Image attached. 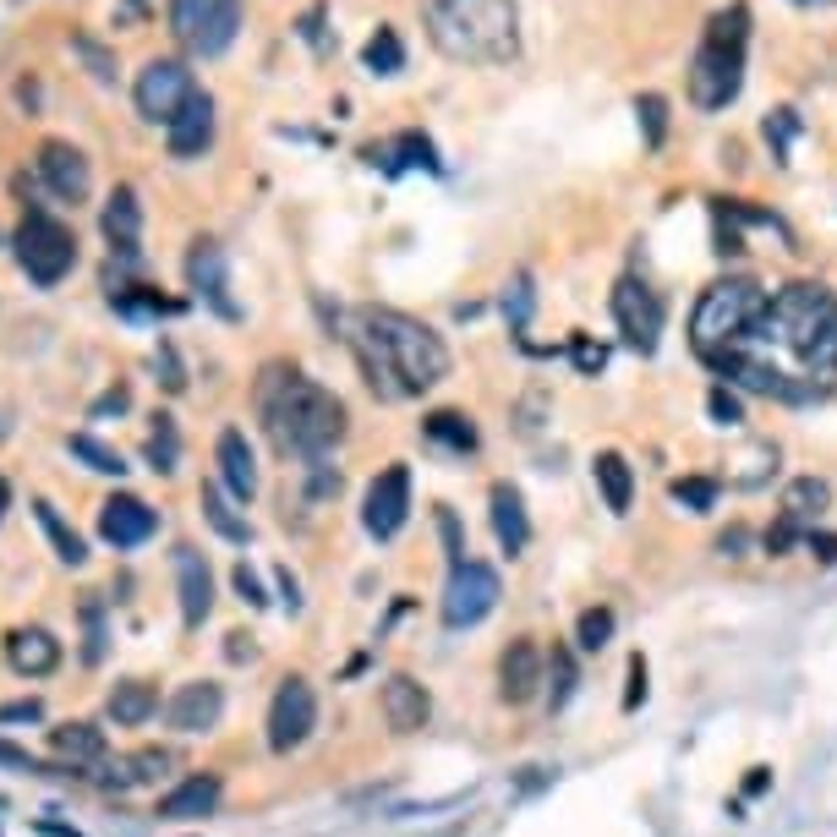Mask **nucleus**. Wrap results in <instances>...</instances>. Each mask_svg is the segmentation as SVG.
I'll list each match as a JSON object with an SVG mask.
<instances>
[{
	"instance_id": "46",
	"label": "nucleus",
	"mask_w": 837,
	"mask_h": 837,
	"mask_svg": "<svg viewBox=\"0 0 837 837\" xmlns=\"http://www.w3.org/2000/svg\"><path fill=\"white\" fill-rule=\"evenodd\" d=\"M799 536H810V531H805V525H794V520L782 515V520H777V525H772V531L761 536V542H767V553H772V559H777V553H788V548H794Z\"/></svg>"
},
{
	"instance_id": "50",
	"label": "nucleus",
	"mask_w": 837,
	"mask_h": 837,
	"mask_svg": "<svg viewBox=\"0 0 837 837\" xmlns=\"http://www.w3.org/2000/svg\"><path fill=\"white\" fill-rule=\"evenodd\" d=\"M745 548H750V531H745V525H728V531L717 536V553H722V559H745Z\"/></svg>"
},
{
	"instance_id": "51",
	"label": "nucleus",
	"mask_w": 837,
	"mask_h": 837,
	"mask_svg": "<svg viewBox=\"0 0 837 837\" xmlns=\"http://www.w3.org/2000/svg\"><path fill=\"white\" fill-rule=\"evenodd\" d=\"M0 767H11V772H28V777L45 772V767H39L28 750H17V745H0Z\"/></svg>"
},
{
	"instance_id": "48",
	"label": "nucleus",
	"mask_w": 837,
	"mask_h": 837,
	"mask_svg": "<svg viewBox=\"0 0 837 837\" xmlns=\"http://www.w3.org/2000/svg\"><path fill=\"white\" fill-rule=\"evenodd\" d=\"M439 531H444V548H450V570L454 564H465V542H460V520H454V510H439Z\"/></svg>"
},
{
	"instance_id": "47",
	"label": "nucleus",
	"mask_w": 837,
	"mask_h": 837,
	"mask_svg": "<svg viewBox=\"0 0 837 837\" xmlns=\"http://www.w3.org/2000/svg\"><path fill=\"white\" fill-rule=\"evenodd\" d=\"M154 367H159V384L170 388V394H181V388H187V373H181V362H176V351H170V345H159Z\"/></svg>"
},
{
	"instance_id": "10",
	"label": "nucleus",
	"mask_w": 837,
	"mask_h": 837,
	"mask_svg": "<svg viewBox=\"0 0 837 837\" xmlns=\"http://www.w3.org/2000/svg\"><path fill=\"white\" fill-rule=\"evenodd\" d=\"M313 728H318V696H313V685L296 679V673L279 679V690L268 701V750L291 756V750H302L313 739Z\"/></svg>"
},
{
	"instance_id": "26",
	"label": "nucleus",
	"mask_w": 837,
	"mask_h": 837,
	"mask_svg": "<svg viewBox=\"0 0 837 837\" xmlns=\"http://www.w3.org/2000/svg\"><path fill=\"white\" fill-rule=\"evenodd\" d=\"M591 476H597V488H602V504H608L613 515H630V504H636V471H630V460L619 450H602L591 460Z\"/></svg>"
},
{
	"instance_id": "31",
	"label": "nucleus",
	"mask_w": 837,
	"mask_h": 837,
	"mask_svg": "<svg viewBox=\"0 0 837 837\" xmlns=\"http://www.w3.org/2000/svg\"><path fill=\"white\" fill-rule=\"evenodd\" d=\"M548 707L553 711H564L570 701H575V690H580V668H575V651L570 646H553L548 651Z\"/></svg>"
},
{
	"instance_id": "7",
	"label": "nucleus",
	"mask_w": 837,
	"mask_h": 837,
	"mask_svg": "<svg viewBox=\"0 0 837 837\" xmlns=\"http://www.w3.org/2000/svg\"><path fill=\"white\" fill-rule=\"evenodd\" d=\"M17 263L28 268L33 285H61L66 274L77 268V236L66 230L56 214L28 208L17 225Z\"/></svg>"
},
{
	"instance_id": "1",
	"label": "nucleus",
	"mask_w": 837,
	"mask_h": 837,
	"mask_svg": "<svg viewBox=\"0 0 837 837\" xmlns=\"http://www.w3.org/2000/svg\"><path fill=\"white\" fill-rule=\"evenodd\" d=\"M711 373L788 405L821 400L837 384V296L810 279L782 285L777 296H767L745 339L711 362Z\"/></svg>"
},
{
	"instance_id": "18",
	"label": "nucleus",
	"mask_w": 837,
	"mask_h": 837,
	"mask_svg": "<svg viewBox=\"0 0 837 837\" xmlns=\"http://www.w3.org/2000/svg\"><path fill=\"white\" fill-rule=\"evenodd\" d=\"M154 531H159V515H154L142 499H131V493L105 499V510H99V536H105L110 548H142Z\"/></svg>"
},
{
	"instance_id": "19",
	"label": "nucleus",
	"mask_w": 837,
	"mask_h": 837,
	"mask_svg": "<svg viewBox=\"0 0 837 837\" xmlns=\"http://www.w3.org/2000/svg\"><path fill=\"white\" fill-rule=\"evenodd\" d=\"M165 717H170L176 733H208V728L225 717V690H219L214 679H193V685H181V690L170 696Z\"/></svg>"
},
{
	"instance_id": "14",
	"label": "nucleus",
	"mask_w": 837,
	"mask_h": 837,
	"mask_svg": "<svg viewBox=\"0 0 837 837\" xmlns=\"http://www.w3.org/2000/svg\"><path fill=\"white\" fill-rule=\"evenodd\" d=\"M542 685H548V657L536 651V641L520 636V641L504 646V657H499V701L525 707V701L542 696Z\"/></svg>"
},
{
	"instance_id": "36",
	"label": "nucleus",
	"mask_w": 837,
	"mask_h": 837,
	"mask_svg": "<svg viewBox=\"0 0 837 837\" xmlns=\"http://www.w3.org/2000/svg\"><path fill=\"white\" fill-rule=\"evenodd\" d=\"M362 66H367L373 77H394V71L405 66V45H400V33H394V28H378V33L367 39V50H362Z\"/></svg>"
},
{
	"instance_id": "20",
	"label": "nucleus",
	"mask_w": 837,
	"mask_h": 837,
	"mask_svg": "<svg viewBox=\"0 0 837 837\" xmlns=\"http://www.w3.org/2000/svg\"><path fill=\"white\" fill-rule=\"evenodd\" d=\"M378 707H384V722L394 733H416V728H427V717H433V696H427V685H416L411 673H394V679H384V690H378Z\"/></svg>"
},
{
	"instance_id": "13",
	"label": "nucleus",
	"mask_w": 837,
	"mask_h": 837,
	"mask_svg": "<svg viewBox=\"0 0 837 837\" xmlns=\"http://www.w3.org/2000/svg\"><path fill=\"white\" fill-rule=\"evenodd\" d=\"M411 520V471L405 465H388L373 476V488H367V504H362V525H367V536H400V525Z\"/></svg>"
},
{
	"instance_id": "6",
	"label": "nucleus",
	"mask_w": 837,
	"mask_h": 837,
	"mask_svg": "<svg viewBox=\"0 0 837 837\" xmlns=\"http://www.w3.org/2000/svg\"><path fill=\"white\" fill-rule=\"evenodd\" d=\"M761 307H767V291L756 279H717V285H707V296L696 302V318H690L696 356L707 367L717 356H728L745 339V328L761 318Z\"/></svg>"
},
{
	"instance_id": "42",
	"label": "nucleus",
	"mask_w": 837,
	"mask_h": 837,
	"mask_svg": "<svg viewBox=\"0 0 837 837\" xmlns=\"http://www.w3.org/2000/svg\"><path fill=\"white\" fill-rule=\"evenodd\" d=\"M388 154H405V159H400V170H411V165H422V170H439L433 137H422V131H400V137L388 142Z\"/></svg>"
},
{
	"instance_id": "44",
	"label": "nucleus",
	"mask_w": 837,
	"mask_h": 837,
	"mask_svg": "<svg viewBox=\"0 0 837 837\" xmlns=\"http://www.w3.org/2000/svg\"><path fill=\"white\" fill-rule=\"evenodd\" d=\"M707 411H711V422H717V427H739V422H745V400H739L728 384H711Z\"/></svg>"
},
{
	"instance_id": "30",
	"label": "nucleus",
	"mask_w": 837,
	"mask_h": 837,
	"mask_svg": "<svg viewBox=\"0 0 837 837\" xmlns=\"http://www.w3.org/2000/svg\"><path fill=\"white\" fill-rule=\"evenodd\" d=\"M821 510H833V488H827L821 476H794V482L782 488V515L794 520V525L821 520Z\"/></svg>"
},
{
	"instance_id": "55",
	"label": "nucleus",
	"mask_w": 837,
	"mask_h": 837,
	"mask_svg": "<svg viewBox=\"0 0 837 837\" xmlns=\"http://www.w3.org/2000/svg\"><path fill=\"white\" fill-rule=\"evenodd\" d=\"M794 131H799V121H794V110H777L772 121H767V137H772V142H777V154H782V142H788Z\"/></svg>"
},
{
	"instance_id": "35",
	"label": "nucleus",
	"mask_w": 837,
	"mask_h": 837,
	"mask_svg": "<svg viewBox=\"0 0 837 837\" xmlns=\"http://www.w3.org/2000/svg\"><path fill=\"white\" fill-rule=\"evenodd\" d=\"M66 450H71V460H82V465H88V471H99V476H121V471H127V460L110 450V444H99L93 433H71V439H66Z\"/></svg>"
},
{
	"instance_id": "29",
	"label": "nucleus",
	"mask_w": 837,
	"mask_h": 837,
	"mask_svg": "<svg viewBox=\"0 0 837 837\" xmlns=\"http://www.w3.org/2000/svg\"><path fill=\"white\" fill-rule=\"evenodd\" d=\"M105 711H110V722H121V728H142V722L159 711V690H154L148 679H121V685L110 690Z\"/></svg>"
},
{
	"instance_id": "53",
	"label": "nucleus",
	"mask_w": 837,
	"mask_h": 837,
	"mask_svg": "<svg viewBox=\"0 0 837 837\" xmlns=\"http://www.w3.org/2000/svg\"><path fill=\"white\" fill-rule=\"evenodd\" d=\"M602 362H608V351H602V345L575 339V367H580V373H602Z\"/></svg>"
},
{
	"instance_id": "8",
	"label": "nucleus",
	"mask_w": 837,
	"mask_h": 837,
	"mask_svg": "<svg viewBox=\"0 0 837 837\" xmlns=\"http://www.w3.org/2000/svg\"><path fill=\"white\" fill-rule=\"evenodd\" d=\"M170 33L181 39V50L214 61L242 33V0H170Z\"/></svg>"
},
{
	"instance_id": "12",
	"label": "nucleus",
	"mask_w": 837,
	"mask_h": 837,
	"mask_svg": "<svg viewBox=\"0 0 837 837\" xmlns=\"http://www.w3.org/2000/svg\"><path fill=\"white\" fill-rule=\"evenodd\" d=\"M613 318H619V334H624V345L630 351H641L651 356L657 351V334H662V318H668V307H662V296L646 285V279H619V291H613Z\"/></svg>"
},
{
	"instance_id": "49",
	"label": "nucleus",
	"mask_w": 837,
	"mask_h": 837,
	"mask_svg": "<svg viewBox=\"0 0 837 837\" xmlns=\"http://www.w3.org/2000/svg\"><path fill=\"white\" fill-rule=\"evenodd\" d=\"M236 591H242V602H253V608H263V602H268V597H263L258 570H247V564H236Z\"/></svg>"
},
{
	"instance_id": "54",
	"label": "nucleus",
	"mask_w": 837,
	"mask_h": 837,
	"mask_svg": "<svg viewBox=\"0 0 837 837\" xmlns=\"http://www.w3.org/2000/svg\"><path fill=\"white\" fill-rule=\"evenodd\" d=\"M805 548H810V559L837 564V536H833V531H810V536H805Z\"/></svg>"
},
{
	"instance_id": "4",
	"label": "nucleus",
	"mask_w": 837,
	"mask_h": 837,
	"mask_svg": "<svg viewBox=\"0 0 837 837\" xmlns=\"http://www.w3.org/2000/svg\"><path fill=\"white\" fill-rule=\"evenodd\" d=\"M427 33L450 61L504 66L520 50L515 0H427Z\"/></svg>"
},
{
	"instance_id": "32",
	"label": "nucleus",
	"mask_w": 837,
	"mask_h": 837,
	"mask_svg": "<svg viewBox=\"0 0 837 837\" xmlns=\"http://www.w3.org/2000/svg\"><path fill=\"white\" fill-rule=\"evenodd\" d=\"M33 520L45 525V536H50V548H56V559H61V564H71V570H77V564L88 559V548H82V536H77V531H71V525H66V520L56 515V504H45V499H33Z\"/></svg>"
},
{
	"instance_id": "37",
	"label": "nucleus",
	"mask_w": 837,
	"mask_h": 837,
	"mask_svg": "<svg viewBox=\"0 0 837 837\" xmlns=\"http://www.w3.org/2000/svg\"><path fill=\"white\" fill-rule=\"evenodd\" d=\"M159 427L148 433V460H154V471H176V460H181V439H176V416H154Z\"/></svg>"
},
{
	"instance_id": "56",
	"label": "nucleus",
	"mask_w": 837,
	"mask_h": 837,
	"mask_svg": "<svg viewBox=\"0 0 837 837\" xmlns=\"http://www.w3.org/2000/svg\"><path fill=\"white\" fill-rule=\"evenodd\" d=\"M45 707L39 701H11V707H0V722H39Z\"/></svg>"
},
{
	"instance_id": "45",
	"label": "nucleus",
	"mask_w": 837,
	"mask_h": 837,
	"mask_svg": "<svg viewBox=\"0 0 837 837\" xmlns=\"http://www.w3.org/2000/svg\"><path fill=\"white\" fill-rule=\"evenodd\" d=\"M504 318H510L515 334L531 323V274H515V285L504 291Z\"/></svg>"
},
{
	"instance_id": "58",
	"label": "nucleus",
	"mask_w": 837,
	"mask_h": 837,
	"mask_svg": "<svg viewBox=\"0 0 837 837\" xmlns=\"http://www.w3.org/2000/svg\"><path fill=\"white\" fill-rule=\"evenodd\" d=\"M225 651H230V662H242V657H253V646H247V636H230V646H225Z\"/></svg>"
},
{
	"instance_id": "33",
	"label": "nucleus",
	"mask_w": 837,
	"mask_h": 837,
	"mask_svg": "<svg viewBox=\"0 0 837 837\" xmlns=\"http://www.w3.org/2000/svg\"><path fill=\"white\" fill-rule=\"evenodd\" d=\"M422 433H427L433 444L454 450V454H471V450H476V427H471V416H465V411H433V416L422 422Z\"/></svg>"
},
{
	"instance_id": "16",
	"label": "nucleus",
	"mask_w": 837,
	"mask_h": 837,
	"mask_svg": "<svg viewBox=\"0 0 837 837\" xmlns=\"http://www.w3.org/2000/svg\"><path fill=\"white\" fill-rule=\"evenodd\" d=\"M187 285H193L219 318H242V307L230 302V279H225V253H219V242H193V253H187Z\"/></svg>"
},
{
	"instance_id": "5",
	"label": "nucleus",
	"mask_w": 837,
	"mask_h": 837,
	"mask_svg": "<svg viewBox=\"0 0 837 837\" xmlns=\"http://www.w3.org/2000/svg\"><path fill=\"white\" fill-rule=\"evenodd\" d=\"M745 45H750V11L728 6L717 11L690 61V105L696 110H728L745 88Z\"/></svg>"
},
{
	"instance_id": "40",
	"label": "nucleus",
	"mask_w": 837,
	"mask_h": 837,
	"mask_svg": "<svg viewBox=\"0 0 837 837\" xmlns=\"http://www.w3.org/2000/svg\"><path fill=\"white\" fill-rule=\"evenodd\" d=\"M71 50H77L82 66L93 71V82H116V50H105L93 33H71Z\"/></svg>"
},
{
	"instance_id": "3",
	"label": "nucleus",
	"mask_w": 837,
	"mask_h": 837,
	"mask_svg": "<svg viewBox=\"0 0 837 837\" xmlns=\"http://www.w3.org/2000/svg\"><path fill=\"white\" fill-rule=\"evenodd\" d=\"M258 411L274 433V444L285 454H302V460H323L345 439V405L323 384H313L302 367H285V362L263 367Z\"/></svg>"
},
{
	"instance_id": "52",
	"label": "nucleus",
	"mask_w": 837,
	"mask_h": 837,
	"mask_svg": "<svg viewBox=\"0 0 837 837\" xmlns=\"http://www.w3.org/2000/svg\"><path fill=\"white\" fill-rule=\"evenodd\" d=\"M646 701V657H630V690H624V707L636 711Z\"/></svg>"
},
{
	"instance_id": "2",
	"label": "nucleus",
	"mask_w": 837,
	"mask_h": 837,
	"mask_svg": "<svg viewBox=\"0 0 837 837\" xmlns=\"http://www.w3.org/2000/svg\"><path fill=\"white\" fill-rule=\"evenodd\" d=\"M345 345L362 362V378L378 400H411L450 378V345L411 313L394 307H362L351 318Z\"/></svg>"
},
{
	"instance_id": "17",
	"label": "nucleus",
	"mask_w": 837,
	"mask_h": 837,
	"mask_svg": "<svg viewBox=\"0 0 837 837\" xmlns=\"http://www.w3.org/2000/svg\"><path fill=\"white\" fill-rule=\"evenodd\" d=\"M214 127H219V116H214V99L197 88L193 99H187V110L165 127V142H170V159H203L208 148H214Z\"/></svg>"
},
{
	"instance_id": "38",
	"label": "nucleus",
	"mask_w": 837,
	"mask_h": 837,
	"mask_svg": "<svg viewBox=\"0 0 837 837\" xmlns=\"http://www.w3.org/2000/svg\"><path fill=\"white\" fill-rule=\"evenodd\" d=\"M105 641H110V636H105V602L88 597V602H82V662H88V668L105 662Z\"/></svg>"
},
{
	"instance_id": "23",
	"label": "nucleus",
	"mask_w": 837,
	"mask_h": 837,
	"mask_svg": "<svg viewBox=\"0 0 837 837\" xmlns=\"http://www.w3.org/2000/svg\"><path fill=\"white\" fill-rule=\"evenodd\" d=\"M99 225H105L110 253H116V258H127V263H137V253H142V203H137L131 187H116V193H110Z\"/></svg>"
},
{
	"instance_id": "22",
	"label": "nucleus",
	"mask_w": 837,
	"mask_h": 837,
	"mask_svg": "<svg viewBox=\"0 0 837 837\" xmlns=\"http://www.w3.org/2000/svg\"><path fill=\"white\" fill-rule=\"evenodd\" d=\"M6 662H11L22 679H45V673L61 668V641H56L50 630H39V624H22V630L6 636Z\"/></svg>"
},
{
	"instance_id": "24",
	"label": "nucleus",
	"mask_w": 837,
	"mask_h": 837,
	"mask_svg": "<svg viewBox=\"0 0 837 837\" xmlns=\"http://www.w3.org/2000/svg\"><path fill=\"white\" fill-rule=\"evenodd\" d=\"M176 591H181V619L197 630L214 613V575L197 548H176Z\"/></svg>"
},
{
	"instance_id": "57",
	"label": "nucleus",
	"mask_w": 837,
	"mask_h": 837,
	"mask_svg": "<svg viewBox=\"0 0 837 837\" xmlns=\"http://www.w3.org/2000/svg\"><path fill=\"white\" fill-rule=\"evenodd\" d=\"M131 405V394L121 384L110 388V394H99V405H93V416H110V411H116V416H121V411H127Z\"/></svg>"
},
{
	"instance_id": "41",
	"label": "nucleus",
	"mask_w": 837,
	"mask_h": 837,
	"mask_svg": "<svg viewBox=\"0 0 837 837\" xmlns=\"http://www.w3.org/2000/svg\"><path fill=\"white\" fill-rule=\"evenodd\" d=\"M717 493H722V488H717L711 476H679V482H673V504H685L690 515H707L711 504H717Z\"/></svg>"
},
{
	"instance_id": "28",
	"label": "nucleus",
	"mask_w": 837,
	"mask_h": 837,
	"mask_svg": "<svg viewBox=\"0 0 837 837\" xmlns=\"http://www.w3.org/2000/svg\"><path fill=\"white\" fill-rule=\"evenodd\" d=\"M50 750L71 761V767H99L105 761V728H93V722H61V728H50Z\"/></svg>"
},
{
	"instance_id": "15",
	"label": "nucleus",
	"mask_w": 837,
	"mask_h": 837,
	"mask_svg": "<svg viewBox=\"0 0 837 837\" xmlns=\"http://www.w3.org/2000/svg\"><path fill=\"white\" fill-rule=\"evenodd\" d=\"M39 181L61 197V203H82V197L93 193L88 154H82V148H71V142H61V137H50V142L39 148Z\"/></svg>"
},
{
	"instance_id": "43",
	"label": "nucleus",
	"mask_w": 837,
	"mask_h": 837,
	"mask_svg": "<svg viewBox=\"0 0 837 837\" xmlns=\"http://www.w3.org/2000/svg\"><path fill=\"white\" fill-rule=\"evenodd\" d=\"M636 116H641V127H646V148H662V137H668V99L662 93H641Z\"/></svg>"
},
{
	"instance_id": "11",
	"label": "nucleus",
	"mask_w": 837,
	"mask_h": 837,
	"mask_svg": "<svg viewBox=\"0 0 837 837\" xmlns=\"http://www.w3.org/2000/svg\"><path fill=\"white\" fill-rule=\"evenodd\" d=\"M499 575L488 570V564H476V559H465V564H454L450 570V585H444V624L450 630H471V624H482L493 608H499Z\"/></svg>"
},
{
	"instance_id": "59",
	"label": "nucleus",
	"mask_w": 837,
	"mask_h": 837,
	"mask_svg": "<svg viewBox=\"0 0 837 837\" xmlns=\"http://www.w3.org/2000/svg\"><path fill=\"white\" fill-rule=\"evenodd\" d=\"M39 833L45 837H82L77 827H61V821H39Z\"/></svg>"
},
{
	"instance_id": "27",
	"label": "nucleus",
	"mask_w": 837,
	"mask_h": 837,
	"mask_svg": "<svg viewBox=\"0 0 837 837\" xmlns=\"http://www.w3.org/2000/svg\"><path fill=\"white\" fill-rule=\"evenodd\" d=\"M493 536H499V548H504L510 559L525 553V542H531V520H525V504H520V493L510 482L493 488Z\"/></svg>"
},
{
	"instance_id": "34",
	"label": "nucleus",
	"mask_w": 837,
	"mask_h": 837,
	"mask_svg": "<svg viewBox=\"0 0 837 837\" xmlns=\"http://www.w3.org/2000/svg\"><path fill=\"white\" fill-rule=\"evenodd\" d=\"M197 504H203V520H208L225 542H247V536H253V525L225 504V493H219V488H203V493H197Z\"/></svg>"
},
{
	"instance_id": "39",
	"label": "nucleus",
	"mask_w": 837,
	"mask_h": 837,
	"mask_svg": "<svg viewBox=\"0 0 837 837\" xmlns=\"http://www.w3.org/2000/svg\"><path fill=\"white\" fill-rule=\"evenodd\" d=\"M613 641V608H585L575 624V646L580 651H602Z\"/></svg>"
},
{
	"instance_id": "9",
	"label": "nucleus",
	"mask_w": 837,
	"mask_h": 837,
	"mask_svg": "<svg viewBox=\"0 0 837 837\" xmlns=\"http://www.w3.org/2000/svg\"><path fill=\"white\" fill-rule=\"evenodd\" d=\"M197 93L193 71L181 61H154L137 71V82H131V99H137V116L142 121H154V127H170L181 110H187V99Z\"/></svg>"
},
{
	"instance_id": "60",
	"label": "nucleus",
	"mask_w": 837,
	"mask_h": 837,
	"mask_svg": "<svg viewBox=\"0 0 837 837\" xmlns=\"http://www.w3.org/2000/svg\"><path fill=\"white\" fill-rule=\"evenodd\" d=\"M6 510H11V488H6V476H0V520H6Z\"/></svg>"
},
{
	"instance_id": "21",
	"label": "nucleus",
	"mask_w": 837,
	"mask_h": 837,
	"mask_svg": "<svg viewBox=\"0 0 837 837\" xmlns=\"http://www.w3.org/2000/svg\"><path fill=\"white\" fill-rule=\"evenodd\" d=\"M214 460H219V482H225V493L247 504V499L258 493V460H253L247 433H242V427H225V433H219V444H214Z\"/></svg>"
},
{
	"instance_id": "25",
	"label": "nucleus",
	"mask_w": 837,
	"mask_h": 837,
	"mask_svg": "<svg viewBox=\"0 0 837 837\" xmlns=\"http://www.w3.org/2000/svg\"><path fill=\"white\" fill-rule=\"evenodd\" d=\"M214 805H219V777L197 772L159 799V821H203V816H214Z\"/></svg>"
}]
</instances>
